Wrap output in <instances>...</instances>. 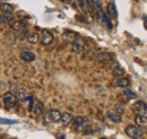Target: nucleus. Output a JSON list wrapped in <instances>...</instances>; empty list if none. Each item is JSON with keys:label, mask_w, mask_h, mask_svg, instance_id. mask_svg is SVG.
I'll return each instance as SVG.
<instances>
[{"label": "nucleus", "mask_w": 147, "mask_h": 139, "mask_svg": "<svg viewBox=\"0 0 147 139\" xmlns=\"http://www.w3.org/2000/svg\"><path fill=\"white\" fill-rule=\"evenodd\" d=\"M108 118H109L112 122H114V123H120V122L122 121L121 114H118V113H115V112H109V113H108Z\"/></svg>", "instance_id": "nucleus-14"}, {"label": "nucleus", "mask_w": 147, "mask_h": 139, "mask_svg": "<svg viewBox=\"0 0 147 139\" xmlns=\"http://www.w3.org/2000/svg\"><path fill=\"white\" fill-rule=\"evenodd\" d=\"M26 40L28 43H32V44H35L38 42V35L36 33H30L26 36Z\"/></svg>", "instance_id": "nucleus-19"}, {"label": "nucleus", "mask_w": 147, "mask_h": 139, "mask_svg": "<svg viewBox=\"0 0 147 139\" xmlns=\"http://www.w3.org/2000/svg\"><path fill=\"white\" fill-rule=\"evenodd\" d=\"M84 49V45L82 42L79 41H74L73 44H71V51L75 53H80Z\"/></svg>", "instance_id": "nucleus-13"}, {"label": "nucleus", "mask_w": 147, "mask_h": 139, "mask_svg": "<svg viewBox=\"0 0 147 139\" xmlns=\"http://www.w3.org/2000/svg\"><path fill=\"white\" fill-rule=\"evenodd\" d=\"M96 58H97V60L101 61V62H111V60H112V55H111L110 53H107V52L97 54Z\"/></svg>", "instance_id": "nucleus-12"}, {"label": "nucleus", "mask_w": 147, "mask_h": 139, "mask_svg": "<svg viewBox=\"0 0 147 139\" xmlns=\"http://www.w3.org/2000/svg\"><path fill=\"white\" fill-rule=\"evenodd\" d=\"M77 3H78L79 8L83 11H86L87 10V1L86 0H77Z\"/></svg>", "instance_id": "nucleus-21"}, {"label": "nucleus", "mask_w": 147, "mask_h": 139, "mask_svg": "<svg viewBox=\"0 0 147 139\" xmlns=\"http://www.w3.org/2000/svg\"><path fill=\"white\" fill-rule=\"evenodd\" d=\"M20 59L25 62H32L35 60V54L32 51H23L20 53Z\"/></svg>", "instance_id": "nucleus-8"}, {"label": "nucleus", "mask_w": 147, "mask_h": 139, "mask_svg": "<svg viewBox=\"0 0 147 139\" xmlns=\"http://www.w3.org/2000/svg\"><path fill=\"white\" fill-rule=\"evenodd\" d=\"M40 41L43 45H50L53 42V34L49 30H42L40 35Z\"/></svg>", "instance_id": "nucleus-2"}, {"label": "nucleus", "mask_w": 147, "mask_h": 139, "mask_svg": "<svg viewBox=\"0 0 147 139\" xmlns=\"http://www.w3.org/2000/svg\"><path fill=\"white\" fill-rule=\"evenodd\" d=\"M113 110H114V112H115V113H118V114H122V113L125 112V109H123V106H122V105H120V104L114 105Z\"/></svg>", "instance_id": "nucleus-23"}, {"label": "nucleus", "mask_w": 147, "mask_h": 139, "mask_svg": "<svg viewBox=\"0 0 147 139\" xmlns=\"http://www.w3.org/2000/svg\"><path fill=\"white\" fill-rule=\"evenodd\" d=\"M135 121H136V124L138 127H146L147 126L146 115H137L136 119H135Z\"/></svg>", "instance_id": "nucleus-16"}, {"label": "nucleus", "mask_w": 147, "mask_h": 139, "mask_svg": "<svg viewBox=\"0 0 147 139\" xmlns=\"http://www.w3.org/2000/svg\"><path fill=\"white\" fill-rule=\"evenodd\" d=\"M126 134H127V136H129L130 138L132 139H138L143 136L142 129L136 127V126H132V124H130L126 128Z\"/></svg>", "instance_id": "nucleus-1"}, {"label": "nucleus", "mask_w": 147, "mask_h": 139, "mask_svg": "<svg viewBox=\"0 0 147 139\" xmlns=\"http://www.w3.org/2000/svg\"><path fill=\"white\" fill-rule=\"evenodd\" d=\"M73 120H74V117L70 113H62V115H61V123H62L65 127L68 126Z\"/></svg>", "instance_id": "nucleus-15"}, {"label": "nucleus", "mask_w": 147, "mask_h": 139, "mask_svg": "<svg viewBox=\"0 0 147 139\" xmlns=\"http://www.w3.org/2000/svg\"><path fill=\"white\" fill-rule=\"evenodd\" d=\"M111 70H112L113 75H114L115 77H121V76H123L125 72H126L125 69H123L118 62H115V61L111 62Z\"/></svg>", "instance_id": "nucleus-6"}, {"label": "nucleus", "mask_w": 147, "mask_h": 139, "mask_svg": "<svg viewBox=\"0 0 147 139\" xmlns=\"http://www.w3.org/2000/svg\"><path fill=\"white\" fill-rule=\"evenodd\" d=\"M2 18H3V23H5V24H11L13 22L16 20L13 13H9V14H2Z\"/></svg>", "instance_id": "nucleus-17"}, {"label": "nucleus", "mask_w": 147, "mask_h": 139, "mask_svg": "<svg viewBox=\"0 0 147 139\" xmlns=\"http://www.w3.org/2000/svg\"><path fill=\"white\" fill-rule=\"evenodd\" d=\"M144 24H145V27H146V30H147V18H145V20H144Z\"/></svg>", "instance_id": "nucleus-26"}, {"label": "nucleus", "mask_w": 147, "mask_h": 139, "mask_svg": "<svg viewBox=\"0 0 147 139\" xmlns=\"http://www.w3.org/2000/svg\"><path fill=\"white\" fill-rule=\"evenodd\" d=\"M61 115H62V113L58 110H50L49 111V118L52 122L61 121Z\"/></svg>", "instance_id": "nucleus-9"}, {"label": "nucleus", "mask_w": 147, "mask_h": 139, "mask_svg": "<svg viewBox=\"0 0 147 139\" xmlns=\"http://www.w3.org/2000/svg\"><path fill=\"white\" fill-rule=\"evenodd\" d=\"M123 94H125V95H127V96L130 97V99H137V95H136L132 90L128 89V88H123Z\"/></svg>", "instance_id": "nucleus-22"}, {"label": "nucleus", "mask_w": 147, "mask_h": 139, "mask_svg": "<svg viewBox=\"0 0 147 139\" xmlns=\"http://www.w3.org/2000/svg\"><path fill=\"white\" fill-rule=\"evenodd\" d=\"M107 14L110 17L117 18V7H115V5L113 2L108 3V6H107Z\"/></svg>", "instance_id": "nucleus-10"}, {"label": "nucleus", "mask_w": 147, "mask_h": 139, "mask_svg": "<svg viewBox=\"0 0 147 139\" xmlns=\"http://www.w3.org/2000/svg\"><path fill=\"white\" fill-rule=\"evenodd\" d=\"M73 123L77 131H82V130H84V128H86L85 126L88 124V120L84 117H76L73 120Z\"/></svg>", "instance_id": "nucleus-3"}, {"label": "nucleus", "mask_w": 147, "mask_h": 139, "mask_svg": "<svg viewBox=\"0 0 147 139\" xmlns=\"http://www.w3.org/2000/svg\"><path fill=\"white\" fill-rule=\"evenodd\" d=\"M2 101H3V104L7 107H13L17 103V97L11 93H6L2 97Z\"/></svg>", "instance_id": "nucleus-4"}, {"label": "nucleus", "mask_w": 147, "mask_h": 139, "mask_svg": "<svg viewBox=\"0 0 147 139\" xmlns=\"http://www.w3.org/2000/svg\"><path fill=\"white\" fill-rule=\"evenodd\" d=\"M17 99L20 101H27L28 96H27V93H26L25 88H19L17 90Z\"/></svg>", "instance_id": "nucleus-18"}, {"label": "nucleus", "mask_w": 147, "mask_h": 139, "mask_svg": "<svg viewBox=\"0 0 147 139\" xmlns=\"http://www.w3.org/2000/svg\"><path fill=\"white\" fill-rule=\"evenodd\" d=\"M0 10L2 11V14H9V13H13L14 11V7L10 3L1 2L0 3Z\"/></svg>", "instance_id": "nucleus-11"}, {"label": "nucleus", "mask_w": 147, "mask_h": 139, "mask_svg": "<svg viewBox=\"0 0 147 139\" xmlns=\"http://www.w3.org/2000/svg\"><path fill=\"white\" fill-rule=\"evenodd\" d=\"M134 111L137 115H146L147 114V105L143 101H137L134 104Z\"/></svg>", "instance_id": "nucleus-5"}, {"label": "nucleus", "mask_w": 147, "mask_h": 139, "mask_svg": "<svg viewBox=\"0 0 147 139\" xmlns=\"http://www.w3.org/2000/svg\"><path fill=\"white\" fill-rule=\"evenodd\" d=\"M117 85L121 88H127L129 86V80L126 78H119L117 80Z\"/></svg>", "instance_id": "nucleus-20"}, {"label": "nucleus", "mask_w": 147, "mask_h": 139, "mask_svg": "<svg viewBox=\"0 0 147 139\" xmlns=\"http://www.w3.org/2000/svg\"><path fill=\"white\" fill-rule=\"evenodd\" d=\"M61 1H62V2H66V3H69L71 0H61Z\"/></svg>", "instance_id": "nucleus-25"}, {"label": "nucleus", "mask_w": 147, "mask_h": 139, "mask_svg": "<svg viewBox=\"0 0 147 139\" xmlns=\"http://www.w3.org/2000/svg\"><path fill=\"white\" fill-rule=\"evenodd\" d=\"M26 26H27V24H26V22L23 20V19L15 20V22H13V23L10 24V27H11L14 31H17V32H23V31L26 28Z\"/></svg>", "instance_id": "nucleus-7"}, {"label": "nucleus", "mask_w": 147, "mask_h": 139, "mask_svg": "<svg viewBox=\"0 0 147 139\" xmlns=\"http://www.w3.org/2000/svg\"><path fill=\"white\" fill-rule=\"evenodd\" d=\"M0 24H5V23H3V18H2V16H0Z\"/></svg>", "instance_id": "nucleus-24"}]
</instances>
